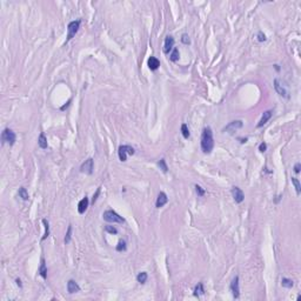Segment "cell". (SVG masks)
Segmentation results:
<instances>
[{
    "instance_id": "cell-1",
    "label": "cell",
    "mask_w": 301,
    "mask_h": 301,
    "mask_svg": "<svg viewBox=\"0 0 301 301\" xmlns=\"http://www.w3.org/2000/svg\"><path fill=\"white\" fill-rule=\"evenodd\" d=\"M214 147V139L211 127H205L201 134V150L205 154H210Z\"/></svg>"
},
{
    "instance_id": "cell-2",
    "label": "cell",
    "mask_w": 301,
    "mask_h": 301,
    "mask_svg": "<svg viewBox=\"0 0 301 301\" xmlns=\"http://www.w3.org/2000/svg\"><path fill=\"white\" fill-rule=\"evenodd\" d=\"M102 218L107 222H112V224H124L125 222V219L120 217L117 212H114L113 210H108L105 211L102 214Z\"/></svg>"
},
{
    "instance_id": "cell-3",
    "label": "cell",
    "mask_w": 301,
    "mask_h": 301,
    "mask_svg": "<svg viewBox=\"0 0 301 301\" xmlns=\"http://www.w3.org/2000/svg\"><path fill=\"white\" fill-rule=\"evenodd\" d=\"M134 153H136L134 148L132 146H128V145H121V146H119V148H118V155H119L120 161H122V162L127 161L128 154L129 155H133Z\"/></svg>"
},
{
    "instance_id": "cell-4",
    "label": "cell",
    "mask_w": 301,
    "mask_h": 301,
    "mask_svg": "<svg viewBox=\"0 0 301 301\" xmlns=\"http://www.w3.org/2000/svg\"><path fill=\"white\" fill-rule=\"evenodd\" d=\"M80 24H81V20H74V21H71V23L68 24L66 43H68L71 39H73V37L78 33V31L80 28Z\"/></svg>"
},
{
    "instance_id": "cell-5",
    "label": "cell",
    "mask_w": 301,
    "mask_h": 301,
    "mask_svg": "<svg viewBox=\"0 0 301 301\" xmlns=\"http://www.w3.org/2000/svg\"><path fill=\"white\" fill-rule=\"evenodd\" d=\"M15 139H17V136H15V133L12 129H9V128H5L4 129L2 134H1V141H2V143H7L12 146V145H14Z\"/></svg>"
},
{
    "instance_id": "cell-6",
    "label": "cell",
    "mask_w": 301,
    "mask_h": 301,
    "mask_svg": "<svg viewBox=\"0 0 301 301\" xmlns=\"http://www.w3.org/2000/svg\"><path fill=\"white\" fill-rule=\"evenodd\" d=\"M274 88H275V91H277V93H278L279 95H281V97H284V98L286 99L289 98L288 91H287V88L282 85V83L279 79H274Z\"/></svg>"
},
{
    "instance_id": "cell-7",
    "label": "cell",
    "mask_w": 301,
    "mask_h": 301,
    "mask_svg": "<svg viewBox=\"0 0 301 301\" xmlns=\"http://www.w3.org/2000/svg\"><path fill=\"white\" fill-rule=\"evenodd\" d=\"M231 292L233 294V298L234 299H238L239 298V295H240V288H239V277L236 275L235 278L232 280V282H231Z\"/></svg>"
},
{
    "instance_id": "cell-8",
    "label": "cell",
    "mask_w": 301,
    "mask_h": 301,
    "mask_svg": "<svg viewBox=\"0 0 301 301\" xmlns=\"http://www.w3.org/2000/svg\"><path fill=\"white\" fill-rule=\"evenodd\" d=\"M232 196H233L234 201L236 203H241L243 201V199H245L243 192L241 191V188L236 187V186H234V187L232 188Z\"/></svg>"
},
{
    "instance_id": "cell-9",
    "label": "cell",
    "mask_w": 301,
    "mask_h": 301,
    "mask_svg": "<svg viewBox=\"0 0 301 301\" xmlns=\"http://www.w3.org/2000/svg\"><path fill=\"white\" fill-rule=\"evenodd\" d=\"M242 121L241 120H235V121H232V122H229L225 128H224V132H228V133H233L235 132L236 129H239V128L242 127Z\"/></svg>"
},
{
    "instance_id": "cell-10",
    "label": "cell",
    "mask_w": 301,
    "mask_h": 301,
    "mask_svg": "<svg viewBox=\"0 0 301 301\" xmlns=\"http://www.w3.org/2000/svg\"><path fill=\"white\" fill-rule=\"evenodd\" d=\"M80 171L86 174L93 173V159L88 158L87 160H85V162L80 166Z\"/></svg>"
},
{
    "instance_id": "cell-11",
    "label": "cell",
    "mask_w": 301,
    "mask_h": 301,
    "mask_svg": "<svg viewBox=\"0 0 301 301\" xmlns=\"http://www.w3.org/2000/svg\"><path fill=\"white\" fill-rule=\"evenodd\" d=\"M173 48H174V38L172 35H167L165 38V43H164V53L168 54Z\"/></svg>"
},
{
    "instance_id": "cell-12",
    "label": "cell",
    "mask_w": 301,
    "mask_h": 301,
    "mask_svg": "<svg viewBox=\"0 0 301 301\" xmlns=\"http://www.w3.org/2000/svg\"><path fill=\"white\" fill-rule=\"evenodd\" d=\"M168 201V198L166 195L165 192H160L159 193L158 198H157V201H155V207L157 208H161V207H164L166 203Z\"/></svg>"
},
{
    "instance_id": "cell-13",
    "label": "cell",
    "mask_w": 301,
    "mask_h": 301,
    "mask_svg": "<svg viewBox=\"0 0 301 301\" xmlns=\"http://www.w3.org/2000/svg\"><path fill=\"white\" fill-rule=\"evenodd\" d=\"M88 203H90V201H88V198L87 196L83 198L79 201V203H78V212H79V214H84L86 212L87 207H88Z\"/></svg>"
},
{
    "instance_id": "cell-14",
    "label": "cell",
    "mask_w": 301,
    "mask_h": 301,
    "mask_svg": "<svg viewBox=\"0 0 301 301\" xmlns=\"http://www.w3.org/2000/svg\"><path fill=\"white\" fill-rule=\"evenodd\" d=\"M272 114H273V112H272L271 110H268V111L263 112L262 117H261V119H260V121H259V124L256 125V127L260 128V127H262L265 124H267V121L272 118Z\"/></svg>"
},
{
    "instance_id": "cell-15",
    "label": "cell",
    "mask_w": 301,
    "mask_h": 301,
    "mask_svg": "<svg viewBox=\"0 0 301 301\" xmlns=\"http://www.w3.org/2000/svg\"><path fill=\"white\" fill-rule=\"evenodd\" d=\"M67 291H68V293L69 294L78 293V292H80V287H79V285L75 282L74 280H68Z\"/></svg>"
},
{
    "instance_id": "cell-16",
    "label": "cell",
    "mask_w": 301,
    "mask_h": 301,
    "mask_svg": "<svg viewBox=\"0 0 301 301\" xmlns=\"http://www.w3.org/2000/svg\"><path fill=\"white\" fill-rule=\"evenodd\" d=\"M147 65H148L150 71H157L160 67V61L155 57H150V59H148V61H147Z\"/></svg>"
},
{
    "instance_id": "cell-17",
    "label": "cell",
    "mask_w": 301,
    "mask_h": 301,
    "mask_svg": "<svg viewBox=\"0 0 301 301\" xmlns=\"http://www.w3.org/2000/svg\"><path fill=\"white\" fill-rule=\"evenodd\" d=\"M38 145H39V147H40V148H43V150H46V148L48 147L47 139H46V136H45L44 133H40L39 139H38Z\"/></svg>"
},
{
    "instance_id": "cell-18",
    "label": "cell",
    "mask_w": 301,
    "mask_h": 301,
    "mask_svg": "<svg viewBox=\"0 0 301 301\" xmlns=\"http://www.w3.org/2000/svg\"><path fill=\"white\" fill-rule=\"evenodd\" d=\"M39 274L43 277L44 279L47 278V267H46L45 259L43 258L41 259V262H40V267H39Z\"/></svg>"
},
{
    "instance_id": "cell-19",
    "label": "cell",
    "mask_w": 301,
    "mask_h": 301,
    "mask_svg": "<svg viewBox=\"0 0 301 301\" xmlns=\"http://www.w3.org/2000/svg\"><path fill=\"white\" fill-rule=\"evenodd\" d=\"M18 194L19 196L23 199L24 201H27L28 199H30V195H28V192H27V189L25 187H20L19 188V191H18Z\"/></svg>"
},
{
    "instance_id": "cell-20",
    "label": "cell",
    "mask_w": 301,
    "mask_h": 301,
    "mask_svg": "<svg viewBox=\"0 0 301 301\" xmlns=\"http://www.w3.org/2000/svg\"><path fill=\"white\" fill-rule=\"evenodd\" d=\"M205 293V288H203V285L200 282V284H198L195 287H194V295L198 296V298H200L201 295H203Z\"/></svg>"
},
{
    "instance_id": "cell-21",
    "label": "cell",
    "mask_w": 301,
    "mask_h": 301,
    "mask_svg": "<svg viewBox=\"0 0 301 301\" xmlns=\"http://www.w3.org/2000/svg\"><path fill=\"white\" fill-rule=\"evenodd\" d=\"M147 278H148V275H147V273L146 272H140L138 275H136V280H138V282L139 284H146V281H147Z\"/></svg>"
},
{
    "instance_id": "cell-22",
    "label": "cell",
    "mask_w": 301,
    "mask_h": 301,
    "mask_svg": "<svg viewBox=\"0 0 301 301\" xmlns=\"http://www.w3.org/2000/svg\"><path fill=\"white\" fill-rule=\"evenodd\" d=\"M179 57H180L179 50H178V48H173V50H172V53L169 54V60L175 62V61L179 60Z\"/></svg>"
},
{
    "instance_id": "cell-23",
    "label": "cell",
    "mask_w": 301,
    "mask_h": 301,
    "mask_svg": "<svg viewBox=\"0 0 301 301\" xmlns=\"http://www.w3.org/2000/svg\"><path fill=\"white\" fill-rule=\"evenodd\" d=\"M43 224L45 226V234H44V236L41 238V240L44 241L50 236V224H48V221H47L46 219H43Z\"/></svg>"
},
{
    "instance_id": "cell-24",
    "label": "cell",
    "mask_w": 301,
    "mask_h": 301,
    "mask_svg": "<svg viewBox=\"0 0 301 301\" xmlns=\"http://www.w3.org/2000/svg\"><path fill=\"white\" fill-rule=\"evenodd\" d=\"M292 184L294 185V187H295V191H296V193L298 194H300L301 192V185H300V181L298 178H295V177H292Z\"/></svg>"
},
{
    "instance_id": "cell-25",
    "label": "cell",
    "mask_w": 301,
    "mask_h": 301,
    "mask_svg": "<svg viewBox=\"0 0 301 301\" xmlns=\"http://www.w3.org/2000/svg\"><path fill=\"white\" fill-rule=\"evenodd\" d=\"M281 285L282 287H286V288H292L294 286L293 281L291 280V279H287V278H282L281 280Z\"/></svg>"
},
{
    "instance_id": "cell-26",
    "label": "cell",
    "mask_w": 301,
    "mask_h": 301,
    "mask_svg": "<svg viewBox=\"0 0 301 301\" xmlns=\"http://www.w3.org/2000/svg\"><path fill=\"white\" fill-rule=\"evenodd\" d=\"M181 133H182V136H184L185 139H188L189 136H191V134H189V129H188L186 124H182V125H181Z\"/></svg>"
},
{
    "instance_id": "cell-27",
    "label": "cell",
    "mask_w": 301,
    "mask_h": 301,
    "mask_svg": "<svg viewBox=\"0 0 301 301\" xmlns=\"http://www.w3.org/2000/svg\"><path fill=\"white\" fill-rule=\"evenodd\" d=\"M126 249H127V245H126V241L120 240V241H119V243L117 245V251H118V252H125Z\"/></svg>"
},
{
    "instance_id": "cell-28",
    "label": "cell",
    "mask_w": 301,
    "mask_h": 301,
    "mask_svg": "<svg viewBox=\"0 0 301 301\" xmlns=\"http://www.w3.org/2000/svg\"><path fill=\"white\" fill-rule=\"evenodd\" d=\"M158 166L160 167V169H162V172L166 173L168 171V167L166 165V160L165 159H160V161H158Z\"/></svg>"
},
{
    "instance_id": "cell-29",
    "label": "cell",
    "mask_w": 301,
    "mask_h": 301,
    "mask_svg": "<svg viewBox=\"0 0 301 301\" xmlns=\"http://www.w3.org/2000/svg\"><path fill=\"white\" fill-rule=\"evenodd\" d=\"M71 238H72V225L68 226L67 233H66V236H65V243H69Z\"/></svg>"
},
{
    "instance_id": "cell-30",
    "label": "cell",
    "mask_w": 301,
    "mask_h": 301,
    "mask_svg": "<svg viewBox=\"0 0 301 301\" xmlns=\"http://www.w3.org/2000/svg\"><path fill=\"white\" fill-rule=\"evenodd\" d=\"M194 187H195V192H196V194H198V196H203L205 195V189H203L201 186L195 185Z\"/></svg>"
},
{
    "instance_id": "cell-31",
    "label": "cell",
    "mask_w": 301,
    "mask_h": 301,
    "mask_svg": "<svg viewBox=\"0 0 301 301\" xmlns=\"http://www.w3.org/2000/svg\"><path fill=\"white\" fill-rule=\"evenodd\" d=\"M105 231L106 232H108V233H111V234H117L118 233V229H117L114 226H105Z\"/></svg>"
},
{
    "instance_id": "cell-32",
    "label": "cell",
    "mask_w": 301,
    "mask_h": 301,
    "mask_svg": "<svg viewBox=\"0 0 301 301\" xmlns=\"http://www.w3.org/2000/svg\"><path fill=\"white\" fill-rule=\"evenodd\" d=\"M181 43H182V44H185V45H188V44H191V39H189V37H188L186 33L181 35Z\"/></svg>"
},
{
    "instance_id": "cell-33",
    "label": "cell",
    "mask_w": 301,
    "mask_h": 301,
    "mask_svg": "<svg viewBox=\"0 0 301 301\" xmlns=\"http://www.w3.org/2000/svg\"><path fill=\"white\" fill-rule=\"evenodd\" d=\"M258 40H259L260 43H262V41H266V35L263 34L262 32H259V33H258Z\"/></svg>"
},
{
    "instance_id": "cell-34",
    "label": "cell",
    "mask_w": 301,
    "mask_h": 301,
    "mask_svg": "<svg viewBox=\"0 0 301 301\" xmlns=\"http://www.w3.org/2000/svg\"><path fill=\"white\" fill-rule=\"evenodd\" d=\"M266 150H267V145H266V143H261L260 145H259V150L260 152H266Z\"/></svg>"
},
{
    "instance_id": "cell-35",
    "label": "cell",
    "mask_w": 301,
    "mask_h": 301,
    "mask_svg": "<svg viewBox=\"0 0 301 301\" xmlns=\"http://www.w3.org/2000/svg\"><path fill=\"white\" fill-rule=\"evenodd\" d=\"M99 194H100V187L97 189V193L93 195V199H92V203H94L95 201H97V199H98V196H99Z\"/></svg>"
},
{
    "instance_id": "cell-36",
    "label": "cell",
    "mask_w": 301,
    "mask_h": 301,
    "mask_svg": "<svg viewBox=\"0 0 301 301\" xmlns=\"http://www.w3.org/2000/svg\"><path fill=\"white\" fill-rule=\"evenodd\" d=\"M300 168H301V165H300V162H298L296 165L294 166V172L296 174H299L300 173Z\"/></svg>"
},
{
    "instance_id": "cell-37",
    "label": "cell",
    "mask_w": 301,
    "mask_h": 301,
    "mask_svg": "<svg viewBox=\"0 0 301 301\" xmlns=\"http://www.w3.org/2000/svg\"><path fill=\"white\" fill-rule=\"evenodd\" d=\"M15 282H17V285L19 287H23V285H21V280H20V279H15Z\"/></svg>"
}]
</instances>
